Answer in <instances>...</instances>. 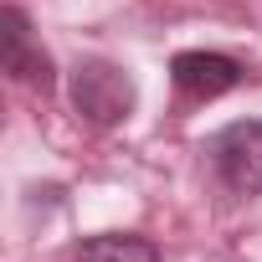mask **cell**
Masks as SVG:
<instances>
[{
  "label": "cell",
  "instance_id": "obj_1",
  "mask_svg": "<svg viewBox=\"0 0 262 262\" xmlns=\"http://www.w3.org/2000/svg\"><path fill=\"white\" fill-rule=\"evenodd\" d=\"M72 108L98 123V128H113L134 113V77H128L118 62H103V57H82L72 67Z\"/></svg>",
  "mask_w": 262,
  "mask_h": 262
},
{
  "label": "cell",
  "instance_id": "obj_3",
  "mask_svg": "<svg viewBox=\"0 0 262 262\" xmlns=\"http://www.w3.org/2000/svg\"><path fill=\"white\" fill-rule=\"evenodd\" d=\"M0 67L16 82H36V88H52V57L36 47L31 36V21L21 6H6L0 11Z\"/></svg>",
  "mask_w": 262,
  "mask_h": 262
},
{
  "label": "cell",
  "instance_id": "obj_4",
  "mask_svg": "<svg viewBox=\"0 0 262 262\" xmlns=\"http://www.w3.org/2000/svg\"><path fill=\"white\" fill-rule=\"evenodd\" d=\"M170 77L185 88V93H195V98H221V93H231V88H242V62L236 57H226V52H180L175 62H170Z\"/></svg>",
  "mask_w": 262,
  "mask_h": 262
},
{
  "label": "cell",
  "instance_id": "obj_2",
  "mask_svg": "<svg viewBox=\"0 0 262 262\" xmlns=\"http://www.w3.org/2000/svg\"><path fill=\"white\" fill-rule=\"evenodd\" d=\"M216 175L236 195H262V118H236L206 144Z\"/></svg>",
  "mask_w": 262,
  "mask_h": 262
},
{
  "label": "cell",
  "instance_id": "obj_5",
  "mask_svg": "<svg viewBox=\"0 0 262 262\" xmlns=\"http://www.w3.org/2000/svg\"><path fill=\"white\" fill-rule=\"evenodd\" d=\"M77 262H160V247L134 231H103L77 247Z\"/></svg>",
  "mask_w": 262,
  "mask_h": 262
}]
</instances>
